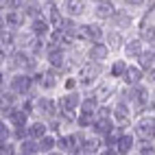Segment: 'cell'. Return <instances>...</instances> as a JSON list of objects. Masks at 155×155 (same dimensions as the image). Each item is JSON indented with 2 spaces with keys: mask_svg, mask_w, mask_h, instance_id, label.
<instances>
[{
  "mask_svg": "<svg viewBox=\"0 0 155 155\" xmlns=\"http://www.w3.org/2000/svg\"><path fill=\"white\" fill-rule=\"evenodd\" d=\"M105 74V66L101 64H92V61H85L83 66L77 70V81H79V87L83 92H92L98 83H101V77Z\"/></svg>",
  "mask_w": 155,
  "mask_h": 155,
  "instance_id": "cell-1",
  "label": "cell"
},
{
  "mask_svg": "<svg viewBox=\"0 0 155 155\" xmlns=\"http://www.w3.org/2000/svg\"><path fill=\"white\" fill-rule=\"evenodd\" d=\"M131 133L138 142H153L155 140V116L153 114H142L133 120Z\"/></svg>",
  "mask_w": 155,
  "mask_h": 155,
  "instance_id": "cell-2",
  "label": "cell"
},
{
  "mask_svg": "<svg viewBox=\"0 0 155 155\" xmlns=\"http://www.w3.org/2000/svg\"><path fill=\"white\" fill-rule=\"evenodd\" d=\"M44 122H50L59 118V109H57V98L55 96H46V94H39L35 98V116Z\"/></svg>",
  "mask_w": 155,
  "mask_h": 155,
  "instance_id": "cell-3",
  "label": "cell"
},
{
  "mask_svg": "<svg viewBox=\"0 0 155 155\" xmlns=\"http://www.w3.org/2000/svg\"><path fill=\"white\" fill-rule=\"evenodd\" d=\"M111 120H114V125H116V127L129 129L133 125V107L127 105V103L114 101L111 103Z\"/></svg>",
  "mask_w": 155,
  "mask_h": 155,
  "instance_id": "cell-4",
  "label": "cell"
},
{
  "mask_svg": "<svg viewBox=\"0 0 155 155\" xmlns=\"http://www.w3.org/2000/svg\"><path fill=\"white\" fill-rule=\"evenodd\" d=\"M90 9H92V18L103 24V22H109L111 15L116 13L118 2H111V0H98V2H94Z\"/></svg>",
  "mask_w": 155,
  "mask_h": 155,
  "instance_id": "cell-5",
  "label": "cell"
},
{
  "mask_svg": "<svg viewBox=\"0 0 155 155\" xmlns=\"http://www.w3.org/2000/svg\"><path fill=\"white\" fill-rule=\"evenodd\" d=\"M133 24H136V15L133 13H129L125 7H120L118 5V9H116V13L111 15V20H109V28H116V31H129Z\"/></svg>",
  "mask_w": 155,
  "mask_h": 155,
  "instance_id": "cell-6",
  "label": "cell"
},
{
  "mask_svg": "<svg viewBox=\"0 0 155 155\" xmlns=\"http://www.w3.org/2000/svg\"><path fill=\"white\" fill-rule=\"evenodd\" d=\"M109 59H111V50L107 48L105 42L92 44V46H87V50H85V61H92V64H101V66H105Z\"/></svg>",
  "mask_w": 155,
  "mask_h": 155,
  "instance_id": "cell-7",
  "label": "cell"
},
{
  "mask_svg": "<svg viewBox=\"0 0 155 155\" xmlns=\"http://www.w3.org/2000/svg\"><path fill=\"white\" fill-rule=\"evenodd\" d=\"M57 151L64 153V155H74V153H79V142H77V136H74V129L61 133V136L57 138Z\"/></svg>",
  "mask_w": 155,
  "mask_h": 155,
  "instance_id": "cell-8",
  "label": "cell"
},
{
  "mask_svg": "<svg viewBox=\"0 0 155 155\" xmlns=\"http://www.w3.org/2000/svg\"><path fill=\"white\" fill-rule=\"evenodd\" d=\"M142 50H144V44H142V39L136 35V37H127L125 48H122V55H125V59L129 61V64H138Z\"/></svg>",
  "mask_w": 155,
  "mask_h": 155,
  "instance_id": "cell-9",
  "label": "cell"
},
{
  "mask_svg": "<svg viewBox=\"0 0 155 155\" xmlns=\"http://www.w3.org/2000/svg\"><path fill=\"white\" fill-rule=\"evenodd\" d=\"M26 28L31 31V35H33L35 39H46V42H48L50 31H53V26H50V22L46 20V15L44 18H37V20H31Z\"/></svg>",
  "mask_w": 155,
  "mask_h": 155,
  "instance_id": "cell-10",
  "label": "cell"
},
{
  "mask_svg": "<svg viewBox=\"0 0 155 155\" xmlns=\"http://www.w3.org/2000/svg\"><path fill=\"white\" fill-rule=\"evenodd\" d=\"M103 42L107 44V48L111 53H118V50L125 48V42H127V35L122 31H116V28H105V39Z\"/></svg>",
  "mask_w": 155,
  "mask_h": 155,
  "instance_id": "cell-11",
  "label": "cell"
},
{
  "mask_svg": "<svg viewBox=\"0 0 155 155\" xmlns=\"http://www.w3.org/2000/svg\"><path fill=\"white\" fill-rule=\"evenodd\" d=\"M144 83V70L138 64H129L125 77H122V85L125 87H138Z\"/></svg>",
  "mask_w": 155,
  "mask_h": 155,
  "instance_id": "cell-12",
  "label": "cell"
},
{
  "mask_svg": "<svg viewBox=\"0 0 155 155\" xmlns=\"http://www.w3.org/2000/svg\"><path fill=\"white\" fill-rule=\"evenodd\" d=\"M87 5L90 2H81V0H66V2H61V9H64V15L70 18V20H77L87 11Z\"/></svg>",
  "mask_w": 155,
  "mask_h": 155,
  "instance_id": "cell-13",
  "label": "cell"
},
{
  "mask_svg": "<svg viewBox=\"0 0 155 155\" xmlns=\"http://www.w3.org/2000/svg\"><path fill=\"white\" fill-rule=\"evenodd\" d=\"M127 68H129V61L125 59V57H118V59H111L109 61V66H107V79H111V81H122V77H125V72H127Z\"/></svg>",
  "mask_w": 155,
  "mask_h": 155,
  "instance_id": "cell-14",
  "label": "cell"
},
{
  "mask_svg": "<svg viewBox=\"0 0 155 155\" xmlns=\"http://www.w3.org/2000/svg\"><path fill=\"white\" fill-rule=\"evenodd\" d=\"M5 22H7V28L11 31V33H18V31L28 26V20H26L24 11H7L5 13Z\"/></svg>",
  "mask_w": 155,
  "mask_h": 155,
  "instance_id": "cell-15",
  "label": "cell"
},
{
  "mask_svg": "<svg viewBox=\"0 0 155 155\" xmlns=\"http://www.w3.org/2000/svg\"><path fill=\"white\" fill-rule=\"evenodd\" d=\"M136 147H138L136 136H133L131 131H125L120 136L118 144H116V153L118 155H133V153H136Z\"/></svg>",
  "mask_w": 155,
  "mask_h": 155,
  "instance_id": "cell-16",
  "label": "cell"
},
{
  "mask_svg": "<svg viewBox=\"0 0 155 155\" xmlns=\"http://www.w3.org/2000/svg\"><path fill=\"white\" fill-rule=\"evenodd\" d=\"M136 26H138V37L142 39V44L155 48V24L147 22V20H140Z\"/></svg>",
  "mask_w": 155,
  "mask_h": 155,
  "instance_id": "cell-17",
  "label": "cell"
},
{
  "mask_svg": "<svg viewBox=\"0 0 155 155\" xmlns=\"http://www.w3.org/2000/svg\"><path fill=\"white\" fill-rule=\"evenodd\" d=\"M64 9H61V2H46V20L50 22L53 28H59V24L64 22Z\"/></svg>",
  "mask_w": 155,
  "mask_h": 155,
  "instance_id": "cell-18",
  "label": "cell"
},
{
  "mask_svg": "<svg viewBox=\"0 0 155 155\" xmlns=\"http://www.w3.org/2000/svg\"><path fill=\"white\" fill-rule=\"evenodd\" d=\"M26 133H28V138H31V140L39 142L42 138L48 136V125H46L44 120H39V118H33V120L28 122V127H26Z\"/></svg>",
  "mask_w": 155,
  "mask_h": 155,
  "instance_id": "cell-19",
  "label": "cell"
},
{
  "mask_svg": "<svg viewBox=\"0 0 155 155\" xmlns=\"http://www.w3.org/2000/svg\"><path fill=\"white\" fill-rule=\"evenodd\" d=\"M92 92H94V96L98 98V103H101V105H109L111 96L116 98V90L111 87V83H109V81H101V83H98L94 90H92Z\"/></svg>",
  "mask_w": 155,
  "mask_h": 155,
  "instance_id": "cell-20",
  "label": "cell"
},
{
  "mask_svg": "<svg viewBox=\"0 0 155 155\" xmlns=\"http://www.w3.org/2000/svg\"><path fill=\"white\" fill-rule=\"evenodd\" d=\"M31 120H33V118H31L28 114H24L20 107H15V109L7 116V122H9V127H11V129H26Z\"/></svg>",
  "mask_w": 155,
  "mask_h": 155,
  "instance_id": "cell-21",
  "label": "cell"
},
{
  "mask_svg": "<svg viewBox=\"0 0 155 155\" xmlns=\"http://www.w3.org/2000/svg\"><path fill=\"white\" fill-rule=\"evenodd\" d=\"M24 15L26 20H37V18H44L46 15V2H37V0H31V2L24 5Z\"/></svg>",
  "mask_w": 155,
  "mask_h": 155,
  "instance_id": "cell-22",
  "label": "cell"
},
{
  "mask_svg": "<svg viewBox=\"0 0 155 155\" xmlns=\"http://www.w3.org/2000/svg\"><path fill=\"white\" fill-rule=\"evenodd\" d=\"M98 107H101V103H98V98L94 96V92H85V94H83V101H81L79 111H81V114H92V116H96Z\"/></svg>",
  "mask_w": 155,
  "mask_h": 155,
  "instance_id": "cell-23",
  "label": "cell"
},
{
  "mask_svg": "<svg viewBox=\"0 0 155 155\" xmlns=\"http://www.w3.org/2000/svg\"><path fill=\"white\" fill-rule=\"evenodd\" d=\"M114 127H116V125H114V120H111V118H96V120H94V127H92V131H90V133L103 140V138H105L107 133L114 129Z\"/></svg>",
  "mask_w": 155,
  "mask_h": 155,
  "instance_id": "cell-24",
  "label": "cell"
},
{
  "mask_svg": "<svg viewBox=\"0 0 155 155\" xmlns=\"http://www.w3.org/2000/svg\"><path fill=\"white\" fill-rule=\"evenodd\" d=\"M138 66H140L144 72L151 70V68H155V48H153V46H144L142 55H140V59H138Z\"/></svg>",
  "mask_w": 155,
  "mask_h": 155,
  "instance_id": "cell-25",
  "label": "cell"
},
{
  "mask_svg": "<svg viewBox=\"0 0 155 155\" xmlns=\"http://www.w3.org/2000/svg\"><path fill=\"white\" fill-rule=\"evenodd\" d=\"M94 120L96 116H92V114H77V120H74V129L77 131H92V127H94Z\"/></svg>",
  "mask_w": 155,
  "mask_h": 155,
  "instance_id": "cell-26",
  "label": "cell"
},
{
  "mask_svg": "<svg viewBox=\"0 0 155 155\" xmlns=\"http://www.w3.org/2000/svg\"><path fill=\"white\" fill-rule=\"evenodd\" d=\"M37 144H39V155H48V153L57 151V136L48 133V136H46V138H42Z\"/></svg>",
  "mask_w": 155,
  "mask_h": 155,
  "instance_id": "cell-27",
  "label": "cell"
},
{
  "mask_svg": "<svg viewBox=\"0 0 155 155\" xmlns=\"http://www.w3.org/2000/svg\"><path fill=\"white\" fill-rule=\"evenodd\" d=\"M18 153H24V155H39V144H37L35 140L26 138V140H22V142L18 144Z\"/></svg>",
  "mask_w": 155,
  "mask_h": 155,
  "instance_id": "cell-28",
  "label": "cell"
},
{
  "mask_svg": "<svg viewBox=\"0 0 155 155\" xmlns=\"http://www.w3.org/2000/svg\"><path fill=\"white\" fill-rule=\"evenodd\" d=\"M79 90L81 87H79V81H77L74 74L64 77V81H61V92H79Z\"/></svg>",
  "mask_w": 155,
  "mask_h": 155,
  "instance_id": "cell-29",
  "label": "cell"
},
{
  "mask_svg": "<svg viewBox=\"0 0 155 155\" xmlns=\"http://www.w3.org/2000/svg\"><path fill=\"white\" fill-rule=\"evenodd\" d=\"M13 129L9 127V122L0 118V144H5V142H13Z\"/></svg>",
  "mask_w": 155,
  "mask_h": 155,
  "instance_id": "cell-30",
  "label": "cell"
},
{
  "mask_svg": "<svg viewBox=\"0 0 155 155\" xmlns=\"http://www.w3.org/2000/svg\"><path fill=\"white\" fill-rule=\"evenodd\" d=\"M0 155H18V144H15V142H5V144H0Z\"/></svg>",
  "mask_w": 155,
  "mask_h": 155,
  "instance_id": "cell-31",
  "label": "cell"
},
{
  "mask_svg": "<svg viewBox=\"0 0 155 155\" xmlns=\"http://www.w3.org/2000/svg\"><path fill=\"white\" fill-rule=\"evenodd\" d=\"M96 118H111V103H109V105H101L98 107Z\"/></svg>",
  "mask_w": 155,
  "mask_h": 155,
  "instance_id": "cell-32",
  "label": "cell"
},
{
  "mask_svg": "<svg viewBox=\"0 0 155 155\" xmlns=\"http://www.w3.org/2000/svg\"><path fill=\"white\" fill-rule=\"evenodd\" d=\"M7 81H9V74H7L5 70H0V92L7 87Z\"/></svg>",
  "mask_w": 155,
  "mask_h": 155,
  "instance_id": "cell-33",
  "label": "cell"
},
{
  "mask_svg": "<svg viewBox=\"0 0 155 155\" xmlns=\"http://www.w3.org/2000/svg\"><path fill=\"white\" fill-rule=\"evenodd\" d=\"M98 155H118V153H116V149H111V147H103Z\"/></svg>",
  "mask_w": 155,
  "mask_h": 155,
  "instance_id": "cell-34",
  "label": "cell"
},
{
  "mask_svg": "<svg viewBox=\"0 0 155 155\" xmlns=\"http://www.w3.org/2000/svg\"><path fill=\"white\" fill-rule=\"evenodd\" d=\"M7 31H9V28H7V22H5V15H0V37H2Z\"/></svg>",
  "mask_w": 155,
  "mask_h": 155,
  "instance_id": "cell-35",
  "label": "cell"
},
{
  "mask_svg": "<svg viewBox=\"0 0 155 155\" xmlns=\"http://www.w3.org/2000/svg\"><path fill=\"white\" fill-rule=\"evenodd\" d=\"M48 155H64V153H59V151H53V153H48Z\"/></svg>",
  "mask_w": 155,
  "mask_h": 155,
  "instance_id": "cell-36",
  "label": "cell"
},
{
  "mask_svg": "<svg viewBox=\"0 0 155 155\" xmlns=\"http://www.w3.org/2000/svg\"><path fill=\"white\" fill-rule=\"evenodd\" d=\"M18 155H24V153H18Z\"/></svg>",
  "mask_w": 155,
  "mask_h": 155,
  "instance_id": "cell-37",
  "label": "cell"
},
{
  "mask_svg": "<svg viewBox=\"0 0 155 155\" xmlns=\"http://www.w3.org/2000/svg\"><path fill=\"white\" fill-rule=\"evenodd\" d=\"M74 155H81V153H74Z\"/></svg>",
  "mask_w": 155,
  "mask_h": 155,
  "instance_id": "cell-38",
  "label": "cell"
}]
</instances>
